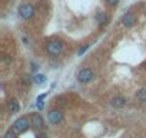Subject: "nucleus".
Segmentation results:
<instances>
[{"mask_svg":"<svg viewBox=\"0 0 146 138\" xmlns=\"http://www.w3.org/2000/svg\"><path fill=\"white\" fill-rule=\"evenodd\" d=\"M135 23H136V15H135V13L127 12L126 15H123V17H122V25H123L125 27H132V26H135Z\"/></svg>","mask_w":146,"mask_h":138,"instance_id":"obj_6","label":"nucleus"},{"mask_svg":"<svg viewBox=\"0 0 146 138\" xmlns=\"http://www.w3.org/2000/svg\"><path fill=\"white\" fill-rule=\"evenodd\" d=\"M32 127L36 128V129H42L44 127V121H43V117L40 114H35L33 118H32Z\"/></svg>","mask_w":146,"mask_h":138,"instance_id":"obj_7","label":"nucleus"},{"mask_svg":"<svg viewBox=\"0 0 146 138\" xmlns=\"http://www.w3.org/2000/svg\"><path fill=\"white\" fill-rule=\"evenodd\" d=\"M120 2V0H108V3L110 5V6H115V5H117Z\"/></svg>","mask_w":146,"mask_h":138,"instance_id":"obj_16","label":"nucleus"},{"mask_svg":"<svg viewBox=\"0 0 146 138\" xmlns=\"http://www.w3.org/2000/svg\"><path fill=\"white\" fill-rule=\"evenodd\" d=\"M46 50H47L49 55H52V56H57V55H60L62 50H63V43H62L60 40H57V39L50 40V42L46 43Z\"/></svg>","mask_w":146,"mask_h":138,"instance_id":"obj_1","label":"nucleus"},{"mask_svg":"<svg viewBox=\"0 0 146 138\" xmlns=\"http://www.w3.org/2000/svg\"><path fill=\"white\" fill-rule=\"evenodd\" d=\"M36 105H37L39 109H43V108H44V102H43V99H37V104H36Z\"/></svg>","mask_w":146,"mask_h":138,"instance_id":"obj_15","label":"nucleus"},{"mask_svg":"<svg viewBox=\"0 0 146 138\" xmlns=\"http://www.w3.org/2000/svg\"><path fill=\"white\" fill-rule=\"evenodd\" d=\"M88 49H89V45H83V46H82V48L78 50V55H79V56H80V55H83V53H85Z\"/></svg>","mask_w":146,"mask_h":138,"instance_id":"obj_14","label":"nucleus"},{"mask_svg":"<svg viewBox=\"0 0 146 138\" xmlns=\"http://www.w3.org/2000/svg\"><path fill=\"white\" fill-rule=\"evenodd\" d=\"M136 98L139 101H146V88H142L136 92Z\"/></svg>","mask_w":146,"mask_h":138,"instance_id":"obj_11","label":"nucleus"},{"mask_svg":"<svg viewBox=\"0 0 146 138\" xmlns=\"http://www.w3.org/2000/svg\"><path fill=\"white\" fill-rule=\"evenodd\" d=\"M110 105H112L113 108H117V109H119V108H123V107L126 105V99H125L123 96H119V95H117V96H115V98L110 99Z\"/></svg>","mask_w":146,"mask_h":138,"instance_id":"obj_8","label":"nucleus"},{"mask_svg":"<svg viewBox=\"0 0 146 138\" xmlns=\"http://www.w3.org/2000/svg\"><path fill=\"white\" fill-rule=\"evenodd\" d=\"M108 20H109V17H108L103 12H100V13L98 15V22H99V23H108Z\"/></svg>","mask_w":146,"mask_h":138,"instance_id":"obj_13","label":"nucleus"},{"mask_svg":"<svg viewBox=\"0 0 146 138\" xmlns=\"http://www.w3.org/2000/svg\"><path fill=\"white\" fill-rule=\"evenodd\" d=\"M35 12H36L35 6H32V5H29V3L22 5V6L19 7V15H20L23 19H26V20L32 19V17L35 16Z\"/></svg>","mask_w":146,"mask_h":138,"instance_id":"obj_4","label":"nucleus"},{"mask_svg":"<svg viewBox=\"0 0 146 138\" xmlns=\"http://www.w3.org/2000/svg\"><path fill=\"white\" fill-rule=\"evenodd\" d=\"M5 138H17V132H16L13 128H10V129H7V131H6Z\"/></svg>","mask_w":146,"mask_h":138,"instance_id":"obj_12","label":"nucleus"},{"mask_svg":"<svg viewBox=\"0 0 146 138\" xmlns=\"http://www.w3.org/2000/svg\"><path fill=\"white\" fill-rule=\"evenodd\" d=\"M33 81H35V84H36V85H43V84H44V81H46V76H44V75H42V74H37V75H35Z\"/></svg>","mask_w":146,"mask_h":138,"instance_id":"obj_10","label":"nucleus"},{"mask_svg":"<svg viewBox=\"0 0 146 138\" xmlns=\"http://www.w3.org/2000/svg\"><path fill=\"white\" fill-rule=\"evenodd\" d=\"M29 127H30V121L26 118V117H22V118H17L15 122H13V125H12V128L17 132V134H22V132H26L27 129H29Z\"/></svg>","mask_w":146,"mask_h":138,"instance_id":"obj_2","label":"nucleus"},{"mask_svg":"<svg viewBox=\"0 0 146 138\" xmlns=\"http://www.w3.org/2000/svg\"><path fill=\"white\" fill-rule=\"evenodd\" d=\"M47 119H49L50 124L57 125V124H60V122L63 121V114H62V111H59V109H52V111L47 112Z\"/></svg>","mask_w":146,"mask_h":138,"instance_id":"obj_5","label":"nucleus"},{"mask_svg":"<svg viewBox=\"0 0 146 138\" xmlns=\"http://www.w3.org/2000/svg\"><path fill=\"white\" fill-rule=\"evenodd\" d=\"M93 78H95V72L89 68H85V69L78 72V81L82 82V84H89V82L93 81Z\"/></svg>","mask_w":146,"mask_h":138,"instance_id":"obj_3","label":"nucleus"},{"mask_svg":"<svg viewBox=\"0 0 146 138\" xmlns=\"http://www.w3.org/2000/svg\"><path fill=\"white\" fill-rule=\"evenodd\" d=\"M7 107H9V111H10L12 114H16V112H19V109H20V105H19V101H17L16 98H12V99L9 101V104H7Z\"/></svg>","mask_w":146,"mask_h":138,"instance_id":"obj_9","label":"nucleus"}]
</instances>
